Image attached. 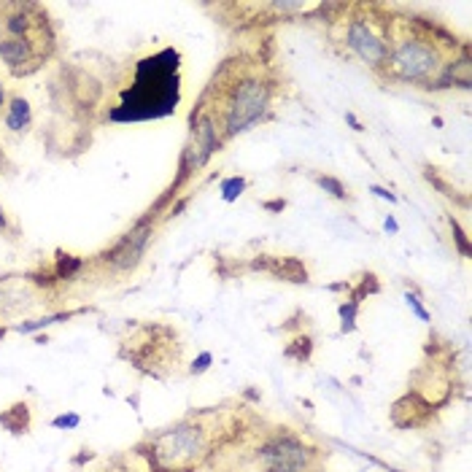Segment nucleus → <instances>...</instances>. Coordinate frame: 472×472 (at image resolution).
Returning <instances> with one entry per match:
<instances>
[{
	"label": "nucleus",
	"mask_w": 472,
	"mask_h": 472,
	"mask_svg": "<svg viewBox=\"0 0 472 472\" xmlns=\"http://www.w3.org/2000/svg\"><path fill=\"white\" fill-rule=\"evenodd\" d=\"M346 44H349L351 52L365 62V65H370V68H381V65H386V60H389V44H386V38H383L381 32L373 30L370 19H367V22L362 16L351 19L349 32H346Z\"/></svg>",
	"instance_id": "6"
},
{
	"label": "nucleus",
	"mask_w": 472,
	"mask_h": 472,
	"mask_svg": "<svg viewBox=\"0 0 472 472\" xmlns=\"http://www.w3.org/2000/svg\"><path fill=\"white\" fill-rule=\"evenodd\" d=\"M437 46L429 44L427 38H402L389 52V68L399 81H427L442 65Z\"/></svg>",
	"instance_id": "3"
},
{
	"label": "nucleus",
	"mask_w": 472,
	"mask_h": 472,
	"mask_svg": "<svg viewBox=\"0 0 472 472\" xmlns=\"http://www.w3.org/2000/svg\"><path fill=\"white\" fill-rule=\"evenodd\" d=\"M0 424L8 429V432H14V435L28 432V427H30V411H28V405L16 402L6 413H0Z\"/></svg>",
	"instance_id": "10"
},
{
	"label": "nucleus",
	"mask_w": 472,
	"mask_h": 472,
	"mask_svg": "<svg viewBox=\"0 0 472 472\" xmlns=\"http://www.w3.org/2000/svg\"><path fill=\"white\" fill-rule=\"evenodd\" d=\"M216 149V127L211 116H202L198 124H195V140L189 146V159L195 162V168H200Z\"/></svg>",
	"instance_id": "7"
},
{
	"label": "nucleus",
	"mask_w": 472,
	"mask_h": 472,
	"mask_svg": "<svg viewBox=\"0 0 472 472\" xmlns=\"http://www.w3.org/2000/svg\"><path fill=\"white\" fill-rule=\"evenodd\" d=\"M270 106V87L262 78H243L235 84L224 103V135L232 138L265 116Z\"/></svg>",
	"instance_id": "2"
},
{
	"label": "nucleus",
	"mask_w": 472,
	"mask_h": 472,
	"mask_svg": "<svg viewBox=\"0 0 472 472\" xmlns=\"http://www.w3.org/2000/svg\"><path fill=\"white\" fill-rule=\"evenodd\" d=\"M30 106H28V100H22V97H14L11 100V106H8V116H6V124L14 130V133H19V130H28L30 127Z\"/></svg>",
	"instance_id": "11"
},
{
	"label": "nucleus",
	"mask_w": 472,
	"mask_h": 472,
	"mask_svg": "<svg viewBox=\"0 0 472 472\" xmlns=\"http://www.w3.org/2000/svg\"><path fill=\"white\" fill-rule=\"evenodd\" d=\"M373 192L378 195V198H383V200H389V202H397V198L389 192V189H383V186H373Z\"/></svg>",
	"instance_id": "19"
},
{
	"label": "nucleus",
	"mask_w": 472,
	"mask_h": 472,
	"mask_svg": "<svg viewBox=\"0 0 472 472\" xmlns=\"http://www.w3.org/2000/svg\"><path fill=\"white\" fill-rule=\"evenodd\" d=\"M383 227L389 229V232H397V229H399V227H397V222H394V219H392V216H386V222H383Z\"/></svg>",
	"instance_id": "20"
},
{
	"label": "nucleus",
	"mask_w": 472,
	"mask_h": 472,
	"mask_svg": "<svg viewBox=\"0 0 472 472\" xmlns=\"http://www.w3.org/2000/svg\"><path fill=\"white\" fill-rule=\"evenodd\" d=\"M259 459L265 464V472H305L313 451L303 445L297 437L284 435V437H273L259 448Z\"/></svg>",
	"instance_id": "5"
},
{
	"label": "nucleus",
	"mask_w": 472,
	"mask_h": 472,
	"mask_svg": "<svg viewBox=\"0 0 472 472\" xmlns=\"http://www.w3.org/2000/svg\"><path fill=\"white\" fill-rule=\"evenodd\" d=\"M8 229V222H6V214H3V208H0V232H6Z\"/></svg>",
	"instance_id": "21"
},
{
	"label": "nucleus",
	"mask_w": 472,
	"mask_h": 472,
	"mask_svg": "<svg viewBox=\"0 0 472 472\" xmlns=\"http://www.w3.org/2000/svg\"><path fill=\"white\" fill-rule=\"evenodd\" d=\"M405 303L411 305V310L418 316L421 321H429V313H427V308L421 305V297L416 294V291H405Z\"/></svg>",
	"instance_id": "15"
},
{
	"label": "nucleus",
	"mask_w": 472,
	"mask_h": 472,
	"mask_svg": "<svg viewBox=\"0 0 472 472\" xmlns=\"http://www.w3.org/2000/svg\"><path fill=\"white\" fill-rule=\"evenodd\" d=\"M243 189H246V178H227V181L222 183V198L227 200V202H232L235 198H241L243 195Z\"/></svg>",
	"instance_id": "12"
},
{
	"label": "nucleus",
	"mask_w": 472,
	"mask_h": 472,
	"mask_svg": "<svg viewBox=\"0 0 472 472\" xmlns=\"http://www.w3.org/2000/svg\"><path fill=\"white\" fill-rule=\"evenodd\" d=\"M211 362H214V356H211L208 351H202L198 359H195V365H192V375H202V373L211 367Z\"/></svg>",
	"instance_id": "18"
},
{
	"label": "nucleus",
	"mask_w": 472,
	"mask_h": 472,
	"mask_svg": "<svg viewBox=\"0 0 472 472\" xmlns=\"http://www.w3.org/2000/svg\"><path fill=\"white\" fill-rule=\"evenodd\" d=\"M3 100H6V95H3V87H0V106H3Z\"/></svg>",
	"instance_id": "22"
},
{
	"label": "nucleus",
	"mask_w": 472,
	"mask_h": 472,
	"mask_svg": "<svg viewBox=\"0 0 472 472\" xmlns=\"http://www.w3.org/2000/svg\"><path fill=\"white\" fill-rule=\"evenodd\" d=\"M205 451V432L198 424H178L154 437V459L162 467H181Z\"/></svg>",
	"instance_id": "4"
},
{
	"label": "nucleus",
	"mask_w": 472,
	"mask_h": 472,
	"mask_svg": "<svg viewBox=\"0 0 472 472\" xmlns=\"http://www.w3.org/2000/svg\"><path fill=\"white\" fill-rule=\"evenodd\" d=\"M146 238H149V227H138L135 232H130L122 243L114 248L111 262H114V265H119V267H130V265H135L138 257L143 254Z\"/></svg>",
	"instance_id": "8"
},
{
	"label": "nucleus",
	"mask_w": 472,
	"mask_h": 472,
	"mask_svg": "<svg viewBox=\"0 0 472 472\" xmlns=\"http://www.w3.org/2000/svg\"><path fill=\"white\" fill-rule=\"evenodd\" d=\"M60 319H68V316H62V313H54V316H46V319H38V321H30V324H19L16 329L19 332H35V329H41V327H49V324H57Z\"/></svg>",
	"instance_id": "14"
},
{
	"label": "nucleus",
	"mask_w": 472,
	"mask_h": 472,
	"mask_svg": "<svg viewBox=\"0 0 472 472\" xmlns=\"http://www.w3.org/2000/svg\"><path fill=\"white\" fill-rule=\"evenodd\" d=\"M81 424V418H78L76 413H68V416H57L54 421H52V427H65V429H76Z\"/></svg>",
	"instance_id": "17"
},
{
	"label": "nucleus",
	"mask_w": 472,
	"mask_h": 472,
	"mask_svg": "<svg viewBox=\"0 0 472 472\" xmlns=\"http://www.w3.org/2000/svg\"><path fill=\"white\" fill-rule=\"evenodd\" d=\"M0 57L11 71H19L25 62H30L35 57L30 38H3L0 41Z\"/></svg>",
	"instance_id": "9"
},
{
	"label": "nucleus",
	"mask_w": 472,
	"mask_h": 472,
	"mask_svg": "<svg viewBox=\"0 0 472 472\" xmlns=\"http://www.w3.org/2000/svg\"><path fill=\"white\" fill-rule=\"evenodd\" d=\"M356 308H359V303H356V300H351V303L340 305V319H343V332H351V329H353V321H356Z\"/></svg>",
	"instance_id": "13"
},
{
	"label": "nucleus",
	"mask_w": 472,
	"mask_h": 472,
	"mask_svg": "<svg viewBox=\"0 0 472 472\" xmlns=\"http://www.w3.org/2000/svg\"><path fill=\"white\" fill-rule=\"evenodd\" d=\"M178 100L176 52H162L154 60L140 62L133 90L124 95V106L114 111V119H149L165 116Z\"/></svg>",
	"instance_id": "1"
},
{
	"label": "nucleus",
	"mask_w": 472,
	"mask_h": 472,
	"mask_svg": "<svg viewBox=\"0 0 472 472\" xmlns=\"http://www.w3.org/2000/svg\"><path fill=\"white\" fill-rule=\"evenodd\" d=\"M319 186H324L329 195H335L337 200L346 198V189H343V183L337 181V178H329V176H319Z\"/></svg>",
	"instance_id": "16"
}]
</instances>
